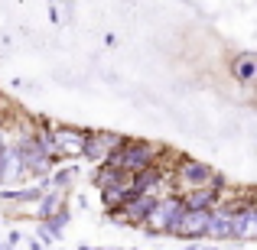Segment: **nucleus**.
I'll use <instances>...</instances> for the list:
<instances>
[{
	"mask_svg": "<svg viewBox=\"0 0 257 250\" xmlns=\"http://www.w3.org/2000/svg\"><path fill=\"white\" fill-rule=\"evenodd\" d=\"M173 182H179V195H182L186 188L212 185V182H218V172H215L212 166L199 163V159H179V163H176V175H173Z\"/></svg>",
	"mask_w": 257,
	"mask_h": 250,
	"instance_id": "nucleus-4",
	"label": "nucleus"
},
{
	"mask_svg": "<svg viewBox=\"0 0 257 250\" xmlns=\"http://www.w3.org/2000/svg\"><path fill=\"white\" fill-rule=\"evenodd\" d=\"M221 185H225L221 179L212 182V185H195V188H186L179 198H182L186 208H215L218 198H221Z\"/></svg>",
	"mask_w": 257,
	"mask_h": 250,
	"instance_id": "nucleus-9",
	"label": "nucleus"
},
{
	"mask_svg": "<svg viewBox=\"0 0 257 250\" xmlns=\"http://www.w3.org/2000/svg\"><path fill=\"white\" fill-rule=\"evenodd\" d=\"M52 137H56V146H59V156H62V159L82 156V153H85V140H88L85 130H75V127H56Z\"/></svg>",
	"mask_w": 257,
	"mask_h": 250,
	"instance_id": "nucleus-8",
	"label": "nucleus"
},
{
	"mask_svg": "<svg viewBox=\"0 0 257 250\" xmlns=\"http://www.w3.org/2000/svg\"><path fill=\"white\" fill-rule=\"evenodd\" d=\"M160 153H163V146H160V143H147V140H124V143H120L117 150L104 159V163L124 169V172H144V169L157 166Z\"/></svg>",
	"mask_w": 257,
	"mask_h": 250,
	"instance_id": "nucleus-1",
	"label": "nucleus"
},
{
	"mask_svg": "<svg viewBox=\"0 0 257 250\" xmlns=\"http://www.w3.org/2000/svg\"><path fill=\"white\" fill-rule=\"evenodd\" d=\"M124 140H127V137H117V133H107V130H94V133H88L82 156L91 159V163H104V159L111 156V153L117 150Z\"/></svg>",
	"mask_w": 257,
	"mask_h": 250,
	"instance_id": "nucleus-6",
	"label": "nucleus"
},
{
	"mask_svg": "<svg viewBox=\"0 0 257 250\" xmlns=\"http://www.w3.org/2000/svg\"><path fill=\"white\" fill-rule=\"evenodd\" d=\"M166 179H160V182H153L147 192H137V195H131V198L124 201L120 208H114L111 211V221H117V224H131V227H137V224H144V218L150 214V208L157 205L160 198H163V185Z\"/></svg>",
	"mask_w": 257,
	"mask_h": 250,
	"instance_id": "nucleus-2",
	"label": "nucleus"
},
{
	"mask_svg": "<svg viewBox=\"0 0 257 250\" xmlns=\"http://www.w3.org/2000/svg\"><path fill=\"white\" fill-rule=\"evenodd\" d=\"M182 198L179 195H163V198L157 201V205L150 208V214L144 218V227L150 234H173L176 231V221H179V214H182Z\"/></svg>",
	"mask_w": 257,
	"mask_h": 250,
	"instance_id": "nucleus-3",
	"label": "nucleus"
},
{
	"mask_svg": "<svg viewBox=\"0 0 257 250\" xmlns=\"http://www.w3.org/2000/svg\"><path fill=\"white\" fill-rule=\"evenodd\" d=\"M208 221H212V208H182L173 237H186V240L205 237L208 234Z\"/></svg>",
	"mask_w": 257,
	"mask_h": 250,
	"instance_id": "nucleus-5",
	"label": "nucleus"
},
{
	"mask_svg": "<svg viewBox=\"0 0 257 250\" xmlns=\"http://www.w3.org/2000/svg\"><path fill=\"white\" fill-rule=\"evenodd\" d=\"M20 159H23V169H30V172H46L56 159L49 156V153L43 150V143H39V137H26L20 140Z\"/></svg>",
	"mask_w": 257,
	"mask_h": 250,
	"instance_id": "nucleus-7",
	"label": "nucleus"
},
{
	"mask_svg": "<svg viewBox=\"0 0 257 250\" xmlns=\"http://www.w3.org/2000/svg\"><path fill=\"white\" fill-rule=\"evenodd\" d=\"M231 218H234V208H231V205H215V208H212V221H208V234H205V237H215V240L231 237Z\"/></svg>",
	"mask_w": 257,
	"mask_h": 250,
	"instance_id": "nucleus-10",
	"label": "nucleus"
}]
</instances>
